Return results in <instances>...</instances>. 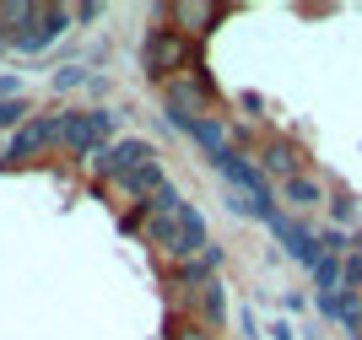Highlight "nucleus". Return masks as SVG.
I'll return each instance as SVG.
<instances>
[{
	"mask_svg": "<svg viewBox=\"0 0 362 340\" xmlns=\"http://www.w3.org/2000/svg\"><path fill=\"white\" fill-rule=\"evenodd\" d=\"M163 340H211V329L200 324V319H179V313H173V319H168V335Z\"/></svg>",
	"mask_w": 362,
	"mask_h": 340,
	"instance_id": "nucleus-12",
	"label": "nucleus"
},
{
	"mask_svg": "<svg viewBox=\"0 0 362 340\" xmlns=\"http://www.w3.org/2000/svg\"><path fill=\"white\" fill-rule=\"evenodd\" d=\"M222 319H227V286L211 276V281L200 286V324H206V329H222Z\"/></svg>",
	"mask_w": 362,
	"mask_h": 340,
	"instance_id": "nucleus-10",
	"label": "nucleus"
},
{
	"mask_svg": "<svg viewBox=\"0 0 362 340\" xmlns=\"http://www.w3.org/2000/svg\"><path fill=\"white\" fill-rule=\"evenodd\" d=\"M114 119L108 108H87V114H60V146H71L76 157H92V151H103V135L114 130Z\"/></svg>",
	"mask_w": 362,
	"mask_h": 340,
	"instance_id": "nucleus-4",
	"label": "nucleus"
},
{
	"mask_svg": "<svg viewBox=\"0 0 362 340\" xmlns=\"http://www.w3.org/2000/svg\"><path fill=\"white\" fill-rule=\"evenodd\" d=\"M189 135H195L200 146H206V157H211L216 168H222L227 157L238 151V146H233V130H227V124H222V119H216V114H211V119H200V124H195V130H189Z\"/></svg>",
	"mask_w": 362,
	"mask_h": 340,
	"instance_id": "nucleus-8",
	"label": "nucleus"
},
{
	"mask_svg": "<svg viewBox=\"0 0 362 340\" xmlns=\"http://www.w3.org/2000/svg\"><path fill=\"white\" fill-rule=\"evenodd\" d=\"M11 124H28V103L22 98H0V130H11Z\"/></svg>",
	"mask_w": 362,
	"mask_h": 340,
	"instance_id": "nucleus-14",
	"label": "nucleus"
},
{
	"mask_svg": "<svg viewBox=\"0 0 362 340\" xmlns=\"http://www.w3.org/2000/svg\"><path fill=\"white\" fill-rule=\"evenodd\" d=\"M146 211H151V206H130V211H124V222H119V227H124V233H141V216H146Z\"/></svg>",
	"mask_w": 362,
	"mask_h": 340,
	"instance_id": "nucleus-17",
	"label": "nucleus"
},
{
	"mask_svg": "<svg viewBox=\"0 0 362 340\" xmlns=\"http://www.w3.org/2000/svg\"><path fill=\"white\" fill-rule=\"evenodd\" d=\"M271 227H276V238L287 243V254L298 259V265H308V270H314L319 259H325V249H319V238L308 233L303 222H292V216H281V211H276V216H271Z\"/></svg>",
	"mask_w": 362,
	"mask_h": 340,
	"instance_id": "nucleus-7",
	"label": "nucleus"
},
{
	"mask_svg": "<svg viewBox=\"0 0 362 340\" xmlns=\"http://www.w3.org/2000/svg\"><path fill=\"white\" fill-rule=\"evenodd\" d=\"M314 281H319V297H325V292H341V259H335V254H325V259L314 265Z\"/></svg>",
	"mask_w": 362,
	"mask_h": 340,
	"instance_id": "nucleus-13",
	"label": "nucleus"
},
{
	"mask_svg": "<svg viewBox=\"0 0 362 340\" xmlns=\"http://www.w3.org/2000/svg\"><path fill=\"white\" fill-rule=\"evenodd\" d=\"M81 81H87V71H81V65H65L60 76H54V87L60 92H71V87H81Z\"/></svg>",
	"mask_w": 362,
	"mask_h": 340,
	"instance_id": "nucleus-16",
	"label": "nucleus"
},
{
	"mask_svg": "<svg viewBox=\"0 0 362 340\" xmlns=\"http://www.w3.org/2000/svg\"><path fill=\"white\" fill-rule=\"evenodd\" d=\"M146 243L163 254L168 265H184V259H195L211 238H206V216H200L179 189H168L157 206H151V227H146Z\"/></svg>",
	"mask_w": 362,
	"mask_h": 340,
	"instance_id": "nucleus-1",
	"label": "nucleus"
},
{
	"mask_svg": "<svg viewBox=\"0 0 362 340\" xmlns=\"http://www.w3.org/2000/svg\"><path fill=\"white\" fill-rule=\"evenodd\" d=\"M195 59H200V44L184 38L179 28H157L146 38V71H151V81H163V87L173 81V76H189Z\"/></svg>",
	"mask_w": 362,
	"mask_h": 340,
	"instance_id": "nucleus-2",
	"label": "nucleus"
},
{
	"mask_svg": "<svg viewBox=\"0 0 362 340\" xmlns=\"http://www.w3.org/2000/svg\"><path fill=\"white\" fill-rule=\"evenodd\" d=\"M163 98H168V114H173V124H184V130H195L200 119H211V81L200 71H189V76H173L163 87Z\"/></svg>",
	"mask_w": 362,
	"mask_h": 340,
	"instance_id": "nucleus-3",
	"label": "nucleus"
},
{
	"mask_svg": "<svg viewBox=\"0 0 362 340\" xmlns=\"http://www.w3.org/2000/svg\"><path fill=\"white\" fill-rule=\"evenodd\" d=\"M173 22H179L184 38H200V33H211L216 22H222L233 6H211V0H173V6H163Z\"/></svg>",
	"mask_w": 362,
	"mask_h": 340,
	"instance_id": "nucleus-6",
	"label": "nucleus"
},
{
	"mask_svg": "<svg viewBox=\"0 0 362 340\" xmlns=\"http://www.w3.org/2000/svg\"><path fill=\"white\" fill-rule=\"evenodd\" d=\"M259 163H265V173H271V178H281V184L303 173V168H298V146H292V141H271V146L259 151Z\"/></svg>",
	"mask_w": 362,
	"mask_h": 340,
	"instance_id": "nucleus-9",
	"label": "nucleus"
},
{
	"mask_svg": "<svg viewBox=\"0 0 362 340\" xmlns=\"http://www.w3.org/2000/svg\"><path fill=\"white\" fill-rule=\"evenodd\" d=\"M281 194H287V206H292V211H314L319 200H325V189H319V184H314L308 173L287 178V184H281Z\"/></svg>",
	"mask_w": 362,
	"mask_h": 340,
	"instance_id": "nucleus-11",
	"label": "nucleus"
},
{
	"mask_svg": "<svg viewBox=\"0 0 362 340\" xmlns=\"http://www.w3.org/2000/svg\"><path fill=\"white\" fill-rule=\"evenodd\" d=\"M335 222H341V233L357 222V200H351V194H335Z\"/></svg>",
	"mask_w": 362,
	"mask_h": 340,
	"instance_id": "nucleus-15",
	"label": "nucleus"
},
{
	"mask_svg": "<svg viewBox=\"0 0 362 340\" xmlns=\"http://www.w3.org/2000/svg\"><path fill=\"white\" fill-rule=\"evenodd\" d=\"M49 146H60V119H54V114H38V119H28V124L11 135L6 163H28V157H38V151H49Z\"/></svg>",
	"mask_w": 362,
	"mask_h": 340,
	"instance_id": "nucleus-5",
	"label": "nucleus"
}]
</instances>
